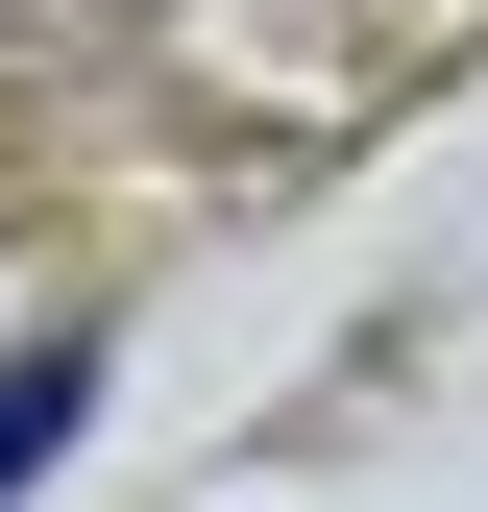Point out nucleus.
Segmentation results:
<instances>
[{
    "label": "nucleus",
    "mask_w": 488,
    "mask_h": 512,
    "mask_svg": "<svg viewBox=\"0 0 488 512\" xmlns=\"http://www.w3.org/2000/svg\"><path fill=\"white\" fill-rule=\"evenodd\" d=\"M74 391H98V366H74V342H25V366H0V488H25V464H49V439H74Z\"/></svg>",
    "instance_id": "f257e3e1"
}]
</instances>
